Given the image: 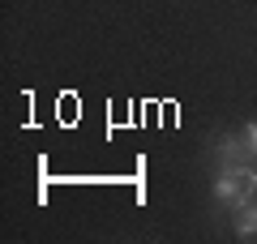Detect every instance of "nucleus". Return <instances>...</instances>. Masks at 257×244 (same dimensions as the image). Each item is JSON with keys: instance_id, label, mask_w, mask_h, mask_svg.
<instances>
[{"instance_id": "1", "label": "nucleus", "mask_w": 257, "mask_h": 244, "mask_svg": "<svg viewBox=\"0 0 257 244\" xmlns=\"http://www.w3.org/2000/svg\"><path fill=\"white\" fill-rule=\"evenodd\" d=\"M236 235L240 240H257V201H248L244 210H236Z\"/></svg>"}, {"instance_id": "2", "label": "nucleus", "mask_w": 257, "mask_h": 244, "mask_svg": "<svg viewBox=\"0 0 257 244\" xmlns=\"http://www.w3.org/2000/svg\"><path fill=\"white\" fill-rule=\"evenodd\" d=\"M240 137H244L248 154H257V120H253V125H244V133H240Z\"/></svg>"}]
</instances>
